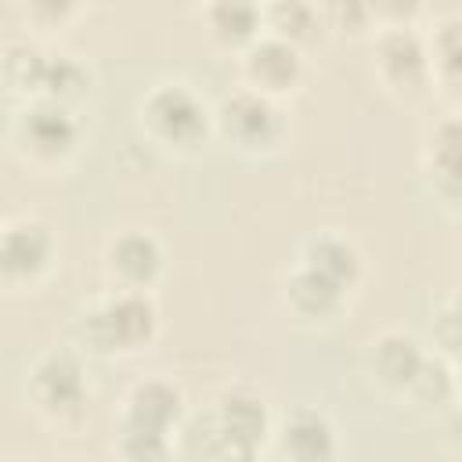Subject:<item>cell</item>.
Listing matches in <instances>:
<instances>
[{"label": "cell", "instance_id": "obj_1", "mask_svg": "<svg viewBox=\"0 0 462 462\" xmlns=\"http://www.w3.org/2000/svg\"><path fill=\"white\" fill-rule=\"evenodd\" d=\"M141 126L152 141L188 152L199 148L217 126H213V108L206 105V97L180 79H162L155 87H148V94L137 105Z\"/></svg>", "mask_w": 462, "mask_h": 462}, {"label": "cell", "instance_id": "obj_2", "mask_svg": "<svg viewBox=\"0 0 462 462\" xmlns=\"http://www.w3.org/2000/svg\"><path fill=\"white\" fill-rule=\"evenodd\" d=\"M83 332L101 354H130L155 339L159 307L148 289H112L83 314Z\"/></svg>", "mask_w": 462, "mask_h": 462}, {"label": "cell", "instance_id": "obj_3", "mask_svg": "<svg viewBox=\"0 0 462 462\" xmlns=\"http://www.w3.org/2000/svg\"><path fill=\"white\" fill-rule=\"evenodd\" d=\"M25 390H29V401L40 415H47L54 422L79 419L87 401H90L87 365L76 350H65V346L43 350L29 368Z\"/></svg>", "mask_w": 462, "mask_h": 462}, {"label": "cell", "instance_id": "obj_4", "mask_svg": "<svg viewBox=\"0 0 462 462\" xmlns=\"http://www.w3.org/2000/svg\"><path fill=\"white\" fill-rule=\"evenodd\" d=\"M213 126L238 152H267V148H278L285 137V112L278 97H267L242 83L217 101Z\"/></svg>", "mask_w": 462, "mask_h": 462}, {"label": "cell", "instance_id": "obj_5", "mask_svg": "<svg viewBox=\"0 0 462 462\" xmlns=\"http://www.w3.org/2000/svg\"><path fill=\"white\" fill-rule=\"evenodd\" d=\"M375 72L379 79L404 97L422 94L433 83V65H430V43L404 22L383 25V32L375 36Z\"/></svg>", "mask_w": 462, "mask_h": 462}, {"label": "cell", "instance_id": "obj_6", "mask_svg": "<svg viewBox=\"0 0 462 462\" xmlns=\"http://www.w3.org/2000/svg\"><path fill=\"white\" fill-rule=\"evenodd\" d=\"M18 144L40 162H61L79 148V119L72 105L51 97H29L25 108L14 116Z\"/></svg>", "mask_w": 462, "mask_h": 462}, {"label": "cell", "instance_id": "obj_7", "mask_svg": "<svg viewBox=\"0 0 462 462\" xmlns=\"http://www.w3.org/2000/svg\"><path fill=\"white\" fill-rule=\"evenodd\" d=\"M271 433L267 401L249 386H227L213 408V437L220 458L227 455H256V448Z\"/></svg>", "mask_w": 462, "mask_h": 462}, {"label": "cell", "instance_id": "obj_8", "mask_svg": "<svg viewBox=\"0 0 462 462\" xmlns=\"http://www.w3.org/2000/svg\"><path fill=\"white\" fill-rule=\"evenodd\" d=\"M58 253V238L51 231V224H43L40 217H7L0 227V271L7 285H29L36 282Z\"/></svg>", "mask_w": 462, "mask_h": 462}, {"label": "cell", "instance_id": "obj_9", "mask_svg": "<svg viewBox=\"0 0 462 462\" xmlns=\"http://www.w3.org/2000/svg\"><path fill=\"white\" fill-rule=\"evenodd\" d=\"M242 76H245V87H253L267 97H282L303 79V54L296 43L263 29L242 51Z\"/></svg>", "mask_w": 462, "mask_h": 462}, {"label": "cell", "instance_id": "obj_10", "mask_svg": "<svg viewBox=\"0 0 462 462\" xmlns=\"http://www.w3.org/2000/svg\"><path fill=\"white\" fill-rule=\"evenodd\" d=\"M105 271L116 289H152L162 271V245L152 231L126 227L105 245Z\"/></svg>", "mask_w": 462, "mask_h": 462}, {"label": "cell", "instance_id": "obj_11", "mask_svg": "<svg viewBox=\"0 0 462 462\" xmlns=\"http://www.w3.org/2000/svg\"><path fill=\"white\" fill-rule=\"evenodd\" d=\"M278 451L285 455V462H336L339 455L336 422L321 408L300 404L278 422Z\"/></svg>", "mask_w": 462, "mask_h": 462}, {"label": "cell", "instance_id": "obj_12", "mask_svg": "<svg viewBox=\"0 0 462 462\" xmlns=\"http://www.w3.org/2000/svg\"><path fill=\"white\" fill-rule=\"evenodd\" d=\"M426 350L419 343V336L404 332V328H386L368 343V372L375 375L379 386L408 393L419 368L426 365Z\"/></svg>", "mask_w": 462, "mask_h": 462}, {"label": "cell", "instance_id": "obj_13", "mask_svg": "<svg viewBox=\"0 0 462 462\" xmlns=\"http://www.w3.org/2000/svg\"><path fill=\"white\" fill-rule=\"evenodd\" d=\"M184 415V390L166 375L137 379L123 397V422L170 433Z\"/></svg>", "mask_w": 462, "mask_h": 462}, {"label": "cell", "instance_id": "obj_14", "mask_svg": "<svg viewBox=\"0 0 462 462\" xmlns=\"http://www.w3.org/2000/svg\"><path fill=\"white\" fill-rule=\"evenodd\" d=\"M300 263L310 267L314 274H321L325 282L339 285L343 292H350L361 282V271H365L361 249L339 231H321V235L307 238L303 253H300Z\"/></svg>", "mask_w": 462, "mask_h": 462}, {"label": "cell", "instance_id": "obj_15", "mask_svg": "<svg viewBox=\"0 0 462 462\" xmlns=\"http://www.w3.org/2000/svg\"><path fill=\"white\" fill-rule=\"evenodd\" d=\"M426 173L440 195H462V116H444L426 137Z\"/></svg>", "mask_w": 462, "mask_h": 462}, {"label": "cell", "instance_id": "obj_16", "mask_svg": "<svg viewBox=\"0 0 462 462\" xmlns=\"http://www.w3.org/2000/svg\"><path fill=\"white\" fill-rule=\"evenodd\" d=\"M346 292L332 282H325L321 274H314L310 267L296 263L285 278V307L300 318V321H328L339 314Z\"/></svg>", "mask_w": 462, "mask_h": 462}, {"label": "cell", "instance_id": "obj_17", "mask_svg": "<svg viewBox=\"0 0 462 462\" xmlns=\"http://www.w3.org/2000/svg\"><path fill=\"white\" fill-rule=\"evenodd\" d=\"M430 65H433V83L462 101V14H448L437 22L433 40H430Z\"/></svg>", "mask_w": 462, "mask_h": 462}, {"label": "cell", "instance_id": "obj_18", "mask_svg": "<svg viewBox=\"0 0 462 462\" xmlns=\"http://www.w3.org/2000/svg\"><path fill=\"white\" fill-rule=\"evenodd\" d=\"M202 14L209 22V32L220 43H231V47H242V51L263 32V7L245 4V0H217Z\"/></svg>", "mask_w": 462, "mask_h": 462}, {"label": "cell", "instance_id": "obj_19", "mask_svg": "<svg viewBox=\"0 0 462 462\" xmlns=\"http://www.w3.org/2000/svg\"><path fill=\"white\" fill-rule=\"evenodd\" d=\"M321 22H325V11H318L314 4H303V0H278V4L263 7L267 32H274L296 47L314 40L321 32Z\"/></svg>", "mask_w": 462, "mask_h": 462}, {"label": "cell", "instance_id": "obj_20", "mask_svg": "<svg viewBox=\"0 0 462 462\" xmlns=\"http://www.w3.org/2000/svg\"><path fill=\"white\" fill-rule=\"evenodd\" d=\"M408 393L422 408H448L451 411L458 404V375H455V365L444 354H430Z\"/></svg>", "mask_w": 462, "mask_h": 462}, {"label": "cell", "instance_id": "obj_21", "mask_svg": "<svg viewBox=\"0 0 462 462\" xmlns=\"http://www.w3.org/2000/svg\"><path fill=\"white\" fill-rule=\"evenodd\" d=\"M166 455H170V433L119 422L116 458H123V462H166Z\"/></svg>", "mask_w": 462, "mask_h": 462}, {"label": "cell", "instance_id": "obj_22", "mask_svg": "<svg viewBox=\"0 0 462 462\" xmlns=\"http://www.w3.org/2000/svg\"><path fill=\"white\" fill-rule=\"evenodd\" d=\"M433 336H437V346L444 350V357H462V292L451 296L437 318H433Z\"/></svg>", "mask_w": 462, "mask_h": 462}, {"label": "cell", "instance_id": "obj_23", "mask_svg": "<svg viewBox=\"0 0 462 462\" xmlns=\"http://www.w3.org/2000/svg\"><path fill=\"white\" fill-rule=\"evenodd\" d=\"M325 18L328 22L339 18V25H350V32H357V29L368 25L372 7H365V4H332V7H325Z\"/></svg>", "mask_w": 462, "mask_h": 462}, {"label": "cell", "instance_id": "obj_24", "mask_svg": "<svg viewBox=\"0 0 462 462\" xmlns=\"http://www.w3.org/2000/svg\"><path fill=\"white\" fill-rule=\"evenodd\" d=\"M444 437H448V444L462 455V401L448 411V419H444Z\"/></svg>", "mask_w": 462, "mask_h": 462}, {"label": "cell", "instance_id": "obj_25", "mask_svg": "<svg viewBox=\"0 0 462 462\" xmlns=\"http://www.w3.org/2000/svg\"><path fill=\"white\" fill-rule=\"evenodd\" d=\"M220 462H256V455H227V458H220Z\"/></svg>", "mask_w": 462, "mask_h": 462}, {"label": "cell", "instance_id": "obj_26", "mask_svg": "<svg viewBox=\"0 0 462 462\" xmlns=\"http://www.w3.org/2000/svg\"><path fill=\"white\" fill-rule=\"evenodd\" d=\"M455 375H458V397H462V357H455Z\"/></svg>", "mask_w": 462, "mask_h": 462}, {"label": "cell", "instance_id": "obj_27", "mask_svg": "<svg viewBox=\"0 0 462 462\" xmlns=\"http://www.w3.org/2000/svg\"><path fill=\"white\" fill-rule=\"evenodd\" d=\"M51 462H79V458H51Z\"/></svg>", "mask_w": 462, "mask_h": 462}, {"label": "cell", "instance_id": "obj_28", "mask_svg": "<svg viewBox=\"0 0 462 462\" xmlns=\"http://www.w3.org/2000/svg\"><path fill=\"white\" fill-rule=\"evenodd\" d=\"M458 274H462V253H458Z\"/></svg>", "mask_w": 462, "mask_h": 462}, {"label": "cell", "instance_id": "obj_29", "mask_svg": "<svg viewBox=\"0 0 462 462\" xmlns=\"http://www.w3.org/2000/svg\"><path fill=\"white\" fill-rule=\"evenodd\" d=\"M108 462H123V458H108Z\"/></svg>", "mask_w": 462, "mask_h": 462}, {"label": "cell", "instance_id": "obj_30", "mask_svg": "<svg viewBox=\"0 0 462 462\" xmlns=\"http://www.w3.org/2000/svg\"><path fill=\"white\" fill-rule=\"evenodd\" d=\"M7 462H18V458H7Z\"/></svg>", "mask_w": 462, "mask_h": 462}]
</instances>
